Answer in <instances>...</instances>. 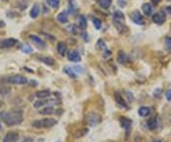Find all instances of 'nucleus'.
<instances>
[{
    "label": "nucleus",
    "mask_w": 171,
    "mask_h": 142,
    "mask_svg": "<svg viewBox=\"0 0 171 142\" xmlns=\"http://www.w3.org/2000/svg\"><path fill=\"white\" fill-rule=\"evenodd\" d=\"M1 115L2 116H0V117L7 126H15L23 121L22 112L19 110H12L11 112L1 113Z\"/></svg>",
    "instance_id": "nucleus-1"
},
{
    "label": "nucleus",
    "mask_w": 171,
    "mask_h": 142,
    "mask_svg": "<svg viewBox=\"0 0 171 142\" xmlns=\"http://www.w3.org/2000/svg\"><path fill=\"white\" fill-rule=\"evenodd\" d=\"M101 121H102L101 116H99L98 113H95V112H90L86 117V122L91 127L97 126L98 124H100Z\"/></svg>",
    "instance_id": "nucleus-2"
},
{
    "label": "nucleus",
    "mask_w": 171,
    "mask_h": 142,
    "mask_svg": "<svg viewBox=\"0 0 171 142\" xmlns=\"http://www.w3.org/2000/svg\"><path fill=\"white\" fill-rule=\"evenodd\" d=\"M7 81L11 84H15V85H23L28 82L27 77L23 76H13L7 79Z\"/></svg>",
    "instance_id": "nucleus-3"
},
{
    "label": "nucleus",
    "mask_w": 171,
    "mask_h": 142,
    "mask_svg": "<svg viewBox=\"0 0 171 142\" xmlns=\"http://www.w3.org/2000/svg\"><path fill=\"white\" fill-rule=\"evenodd\" d=\"M130 18L131 20L137 24V25H144L145 24V19H144V16H142L141 15V12L139 11H133L131 12V15H130Z\"/></svg>",
    "instance_id": "nucleus-4"
},
{
    "label": "nucleus",
    "mask_w": 171,
    "mask_h": 142,
    "mask_svg": "<svg viewBox=\"0 0 171 142\" xmlns=\"http://www.w3.org/2000/svg\"><path fill=\"white\" fill-rule=\"evenodd\" d=\"M120 123H121V126L125 130L126 135H129V132H130V129H131V125H132V121L127 117H121L120 118Z\"/></svg>",
    "instance_id": "nucleus-5"
},
{
    "label": "nucleus",
    "mask_w": 171,
    "mask_h": 142,
    "mask_svg": "<svg viewBox=\"0 0 171 142\" xmlns=\"http://www.w3.org/2000/svg\"><path fill=\"white\" fill-rule=\"evenodd\" d=\"M152 20L154 23L158 24V25H162L165 22L166 20V17L164 16V13L163 11H159V12H156L152 16Z\"/></svg>",
    "instance_id": "nucleus-6"
},
{
    "label": "nucleus",
    "mask_w": 171,
    "mask_h": 142,
    "mask_svg": "<svg viewBox=\"0 0 171 142\" xmlns=\"http://www.w3.org/2000/svg\"><path fill=\"white\" fill-rule=\"evenodd\" d=\"M30 39L33 42V43L38 47V48H41V49H44L46 47V42L43 40L42 38H40L39 36L37 35H34V34H31L30 35Z\"/></svg>",
    "instance_id": "nucleus-7"
},
{
    "label": "nucleus",
    "mask_w": 171,
    "mask_h": 142,
    "mask_svg": "<svg viewBox=\"0 0 171 142\" xmlns=\"http://www.w3.org/2000/svg\"><path fill=\"white\" fill-rule=\"evenodd\" d=\"M18 139H19L18 133H16V132H9L5 135V137L3 139V142H16Z\"/></svg>",
    "instance_id": "nucleus-8"
},
{
    "label": "nucleus",
    "mask_w": 171,
    "mask_h": 142,
    "mask_svg": "<svg viewBox=\"0 0 171 142\" xmlns=\"http://www.w3.org/2000/svg\"><path fill=\"white\" fill-rule=\"evenodd\" d=\"M17 43V40L14 38H8V39H4L0 42V47L1 48H11L12 46H14Z\"/></svg>",
    "instance_id": "nucleus-9"
},
{
    "label": "nucleus",
    "mask_w": 171,
    "mask_h": 142,
    "mask_svg": "<svg viewBox=\"0 0 171 142\" xmlns=\"http://www.w3.org/2000/svg\"><path fill=\"white\" fill-rule=\"evenodd\" d=\"M68 58L71 62H80L81 61V55L76 51H70L68 53Z\"/></svg>",
    "instance_id": "nucleus-10"
},
{
    "label": "nucleus",
    "mask_w": 171,
    "mask_h": 142,
    "mask_svg": "<svg viewBox=\"0 0 171 142\" xmlns=\"http://www.w3.org/2000/svg\"><path fill=\"white\" fill-rule=\"evenodd\" d=\"M115 100H116L117 104L120 105L121 107L126 108V109L128 108V107H127V104H126V102H125V100L123 98L122 94H121L119 92H116V93H115Z\"/></svg>",
    "instance_id": "nucleus-11"
},
{
    "label": "nucleus",
    "mask_w": 171,
    "mask_h": 142,
    "mask_svg": "<svg viewBox=\"0 0 171 142\" xmlns=\"http://www.w3.org/2000/svg\"><path fill=\"white\" fill-rule=\"evenodd\" d=\"M158 125H159V122H158V119H157L156 117H151L147 121V127H148V129L151 130V131L156 130L157 128H158Z\"/></svg>",
    "instance_id": "nucleus-12"
},
{
    "label": "nucleus",
    "mask_w": 171,
    "mask_h": 142,
    "mask_svg": "<svg viewBox=\"0 0 171 142\" xmlns=\"http://www.w3.org/2000/svg\"><path fill=\"white\" fill-rule=\"evenodd\" d=\"M117 61L120 64H125L128 61V56L124 51H119L117 55Z\"/></svg>",
    "instance_id": "nucleus-13"
},
{
    "label": "nucleus",
    "mask_w": 171,
    "mask_h": 142,
    "mask_svg": "<svg viewBox=\"0 0 171 142\" xmlns=\"http://www.w3.org/2000/svg\"><path fill=\"white\" fill-rule=\"evenodd\" d=\"M41 121H42V127L43 128H50V127L54 126L57 123V121L54 118H50V117L49 118H44Z\"/></svg>",
    "instance_id": "nucleus-14"
},
{
    "label": "nucleus",
    "mask_w": 171,
    "mask_h": 142,
    "mask_svg": "<svg viewBox=\"0 0 171 142\" xmlns=\"http://www.w3.org/2000/svg\"><path fill=\"white\" fill-rule=\"evenodd\" d=\"M150 108L149 107H147V106H142L139 108L138 110V113H139V116L142 117H147L150 115Z\"/></svg>",
    "instance_id": "nucleus-15"
},
{
    "label": "nucleus",
    "mask_w": 171,
    "mask_h": 142,
    "mask_svg": "<svg viewBox=\"0 0 171 142\" xmlns=\"http://www.w3.org/2000/svg\"><path fill=\"white\" fill-rule=\"evenodd\" d=\"M142 11H144V13H145L146 16H152L153 8H152V5H151V4H149V3H145V4H142Z\"/></svg>",
    "instance_id": "nucleus-16"
},
{
    "label": "nucleus",
    "mask_w": 171,
    "mask_h": 142,
    "mask_svg": "<svg viewBox=\"0 0 171 142\" xmlns=\"http://www.w3.org/2000/svg\"><path fill=\"white\" fill-rule=\"evenodd\" d=\"M50 102L56 103L55 100H50H50H47V99H40V100H38V101H36V102L34 103V108L38 109V108L43 107L44 105H46V104H48V103H50Z\"/></svg>",
    "instance_id": "nucleus-17"
},
{
    "label": "nucleus",
    "mask_w": 171,
    "mask_h": 142,
    "mask_svg": "<svg viewBox=\"0 0 171 142\" xmlns=\"http://www.w3.org/2000/svg\"><path fill=\"white\" fill-rule=\"evenodd\" d=\"M57 52H58V53L61 55H65L67 52L66 43H64V42H58V44H57Z\"/></svg>",
    "instance_id": "nucleus-18"
},
{
    "label": "nucleus",
    "mask_w": 171,
    "mask_h": 142,
    "mask_svg": "<svg viewBox=\"0 0 171 142\" xmlns=\"http://www.w3.org/2000/svg\"><path fill=\"white\" fill-rule=\"evenodd\" d=\"M39 12H40V7H39V5L38 4H34V6L32 8L31 12H30L31 17L32 18H36L39 16Z\"/></svg>",
    "instance_id": "nucleus-19"
},
{
    "label": "nucleus",
    "mask_w": 171,
    "mask_h": 142,
    "mask_svg": "<svg viewBox=\"0 0 171 142\" xmlns=\"http://www.w3.org/2000/svg\"><path fill=\"white\" fill-rule=\"evenodd\" d=\"M97 3L99 4V6L103 8V9H108L111 6L112 0H97Z\"/></svg>",
    "instance_id": "nucleus-20"
},
{
    "label": "nucleus",
    "mask_w": 171,
    "mask_h": 142,
    "mask_svg": "<svg viewBox=\"0 0 171 142\" xmlns=\"http://www.w3.org/2000/svg\"><path fill=\"white\" fill-rule=\"evenodd\" d=\"M54 112V109L52 106H47V107H44L43 109H41L39 111V112L43 116H48V115H51V113Z\"/></svg>",
    "instance_id": "nucleus-21"
},
{
    "label": "nucleus",
    "mask_w": 171,
    "mask_h": 142,
    "mask_svg": "<svg viewBox=\"0 0 171 142\" xmlns=\"http://www.w3.org/2000/svg\"><path fill=\"white\" fill-rule=\"evenodd\" d=\"M50 92L48 91V90H43V91H39L35 94L36 97H38L39 99H44V98H47L50 95Z\"/></svg>",
    "instance_id": "nucleus-22"
},
{
    "label": "nucleus",
    "mask_w": 171,
    "mask_h": 142,
    "mask_svg": "<svg viewBox=\"0 0 171 142\" xmlns=\"http://www.w3.org/2000/svg\"><path fill=\"white\" fill-rule=\"evenodd\" d=\"M113 17H114V20L116 21H121V22H124L125 21V16L124 13L120 11H114L113 13Z\"/></svg>",
    "instance_id": "nucleus-23"
},
{
    "label": "nucleus",
    "mask_w": 171,
    "mask_h": 142,
    "mask_svg": "<svg viewBox=\"0 0 171 142\" xmlns=\"http://www.w3.org/2000/svg\"><path fill=\"white\" fill-rule=\"evenodd\" d=\"M57 20H58L60 23H67V22L68 21V16H67V12H66V11L60 12L59 15L57 16Z\"/></svg>",
    "instance_id": "nucleus-24"
},
{
    "label": "nucleus",
    "mask_w": 171,
    "mask_h": 142,
    "mask_svg": "<svg viewBox=\"0 0 171 142\" xmlns=\"http://www.w3.org/2000/svg\"><path fill=\"white\" fill-rule=\"evenodd\" d=\"M47 4L53 8V9H58L60 6V0H46Z\"/></svg>",
    "instance_id": "nucleus-25"
},
{
    "label": "nucleus",
    "mask_w": 171,
    "mask_h": 142,
    "mask_svg": "<svg viewBox=\"0 0 171 142\" xmlns=\"http://www.w3.org/2000/svg\"><path fill=\"white\" fill-rule=\"evenodd\" d=\"M79 28L81 30H86V28H87L88 24H87V19L84 16H81L80 18H79Z\"/></svg>",
    "instance_id": "nucleus-26"
},
{
    "label": "nucleus",
    "mask_w": 171,
    "mask_h": 142,
    "mask_svg": "<svg viewBox=\"0 0 171 142\" xmlns=\"http://www.w3.org/2000/svg\"><path fill=\"white\" fill-rule=\"evenodd\" d=\"M40 60H41L43 63H45L46 65H48V66H52V65L54 64V60H53V58L49 57V56H45V57H41V58H40Z\"/></svg>",
    "instance_id": "nucleus-27"
},
{
    "label": "nucleus",
    "mask_w": 171,
    "mask_h": 142,
    "mask_svg": "<svg viewBox=\"0 0 171 142\" xmlns=\"http://www.w3.org/2000/svg\"><path fill=\"white\" fill-rule=\"evenodd\" d=\"M96 46H97V49L100 50V51H105V50H107L106 43H105V41H104L103 39H99V40L97 41Z\"/></svg>",
    "instance_id": "nucleus-28"
},
{
    "label": "nucleus",
    "mask_w": 171,
    "mask_h": 142,
    "mask_svg": "<svg viewBox=\"0 0 171 142\" xmlns=\"http://www.w3.org/2000/svg\"><path fill=\"white\" fill-rule=\"evenodd\" d=\"M64 72H65L69 77H71V78H75V77H76V76H75V74H74V72H73V69L68 68V67H66V68L64 69Z\"/></svg>",
    "instance_id": "nucleus-29"
},
{
    "label": "nucleus",
    "mask_w": 171,
    "mask_h": 142,
    "mask_svg": "<svg viewBox=\"0 0 171 142\" xmlns=\"http://www.w3.org/2000/svg\"><path fill=\"white\" fill-rule=\"evenodd\" d=\"M92 23L94 25V27L96 28L97 30H100L101 29V27H102V22L101 20H100L99 18H96V17H92Z\"/></svg>",
    "instance_id": "nucleus-30"
},
{
    "label": "nucleus",
    "mask_w": 171,
    "mask_h": 142,
    "mask_svg": "<svg viewBox=\"0 0 171 142\" xmlns=\"http://www.w3.org/2000/svg\"><path fill=\"white\" fill-rule=\"evenodd\" d=\"M10 91H11V89L7 86H4V85H1V86H0V94H1L6 95L10 93Z\"/></svg>",
    "instance_id": "nucleus-31"
},
{
    "label": "nucleus",
    "mask_w": 171,
    "mask_h": 142,
    "mask_svg": "<svg viewBox=\"0 0 171 142\" xmlns=\"http://www.w3.org/2000/svg\"><path fill=\"white\" fill-rule=\"evenodd\" d=\"M164 45L165 47L171 51V37H166L165 40H164Z\"/></svg>",
    "instance_id": "nucleus-32"
},
{
    "label": "nucleus",
    "mask_w": 171,
    "mask_h": 142,
    "mask_svg": "<svg viewBox=\"0 0 171 142\" xmlns=\"http://www.w3.org/2000/svg\"><path fill=\"white\" fill-rule=\"evenodd\" d=\"M22 51L25 52L26 53H30L33 52V49L31 48V46H28V45H24V46L22 47Z\"/></svg>",
    "instance_id": "nucleus-33"
},
{
    "label": "nucleus",
    "mask_w": 171,
    "mask_h": 142,
    "mask_svg": "<svg viewBox=\"0 0 171 142\" xmlns=\"http://www.w3.org/2000/svg\"><path fill=\"white\" fill-rule=\"evenodd\" d=\"M33 126L35 128H43L42 127V121L41 120H35L34 122H33Z\"/></svg>",
    "instance_id": "nucleus-34"
},
{
    "label": "nucleus",
    "mask_w": 171,
    "mask_h": 142,
    "mask_svg": "<svg viewBox=\"0 0 171 142\" xmlns=\"http://www.w3.org/2000/svg\"><path fill=\"white\" fill-rule=\"evenodd\" d=\"M73 71H75V72H77L79 74H81V73L84 72L83 67H81V66H75V67H73Z\"/></svg>",
    "instance_id": "nucleus-35"
},
{
    "label": "nucleus",
    "mask_w": 171,
    "mask_h": 142,
    "mask_svg": "<svg viewBox=\"0 0 171 142\" xmlns=\"http://www.w3.org/2000/svg\"><path fill=\"white\" fill-rule=\"evenodd\" d=\"M111 55V51H109V50H105L104 51V54H103V56L105 58H107V57H108V56H110Z\"/></svg>",
    "instance_id": "nucleus-36"
},
{
    "label": "nucleus",
    "mask_w": 171,
    "mask_h": 142,
    "mask_svg": "<svg viewBox=\"0 0 171 142\" xmlns=\"http://www.w3.org/2000/svg\"><path fill=\"white\" fill-rule=\"evenodd\" d=\"M165 97H166V99L168 101H171V89L170 90H168L167 92H166V94H165Z\"/></svg>",
    "instance_id": "nucleus-37"
},
{
    "label": "nucleus",
    "mask_w": 171,
    "mask_h": 142,
    "mask_svg": "<svg viewBox=\"0 0 171 142\" xmlns=\"http://www.w3.org/2000/svg\"><path fill=\"white\" fill-rule=\"evenodd\" d=\"M165 11H166L167 13H169V15L171 16V6H167V7H165Z\"/></svg>",
    "instance_id": "nucleus-38"
},
{
    "label": "nucleus",
    "mask_w": 171,
    "mask_h": 142,
    "mask_svg": "<svg viewBox=\"0 0 171 142\" xmlns=\"http://www.w3.org/2000/svg\"><path fill=\"white\" fill-rule=\"evenodd\" d=\"M118 3H119V5H120L121 7H125V6L126 5V2H125V1L122 2V0H118Z\"/></svg>",
    "instance_id": "nucleus-39"
},
{
    "label": "nucleus",
    "mask_w": 171,
    "mask_h": 142,
    "mask_svg": "<svg viewBox=\"0 0 171 142\" xmlns=\"http://www.w3.org/2000/svg\"><path fill=\"white\" fill-rule=\"evenodd\" d=\"M33 139L32 137H27L26 139L23 140V142H33Z\"/></svg>",
    "instance_id": "nucleus-40"
},
{
    "label": "nucleus",
    "mask_w": 171,
    "mask_h": 142,
    "mask_svg": "<svg viewBox=\"0 0 171 142\" xmlns=\"http://www.w3.org/2000/svg\"><path fill=\"white\" fill-rule=\"evenodd\" d=\"M4 27H5V22L0 21V28H4Z\"/></svg>",
    "instance_id": "nucleus-41"
},
{
    "label": "nucleus",
    "mask_w": 171,
    "mask_h": 142,
    "mask_svg": "<svg viewBox=\"0 0 171 142\" xmlns=\"http://www.w3.org/2000/svg\"><path fill=\"white\" fill-rule=\"evenodd\" d=\"M151 1H152V2H153L154 4H158V3H159V2L161 1V0H151Z\"/></svg>",
    "instance_id": "nucleus-42"
},
{
    "label": "nucleus",
    "mask_w": 171,
    "mask_h": 142,
    "mask_svg": "<svg viewBox=\"0 0 171 142\" xmlns=\"http://www.w3.org/2000/svg\"><path fill=\"white\" fill-rule=\"evenodd\" d=\"M152 142H163L162 140H158V139H156V140H154V141H152Z\"/></svg>",
    "instance_id": "nucleus-43"
},
{
    "label": "nucleus",
    "mask_w": 171,
    "mask_h": 142,
    "mask_svg": "<svg viewBox=\"0 0 171 142\" xmlns=\"http://www.w3.org/2000/svg\"><path fill=\"white\" fill-rule=\"evenodd\" d=\"M2 104H3V102H2V100H1V99H0V107L2 106Z\"/></svg>",
    "instance_id": "nucleus-44"
},
{
    "label": "nucleus",
    "mask_w": 171,
    "mask_h": 142,
    "mask_svg": "<svg viewBox=\"0 0 171 142\" xmlns=\"http://www.w3.org/2000/svg\"><path fill=\"white\" fill-rule=\"evenodd\" d=\"M2 129V125H1V123H0V130Z\"/></svg>",
    "instance_id": "nucleus-45"
},
{
    "label": "nucleus",
    "mask_w": 171,
    "mask_h": 142,
    "mask_svg": "<svg viewBox=\"0 0 171 142\" xmlns=\"http://www.w3.org/2000/svg\"><path fill=\"white\" fill-rule=\"evenodd\" d=\"M57 142H60V141H57Z\"/></svg>",
    "instance_id": "nucleus-46"
}]
</instances>
